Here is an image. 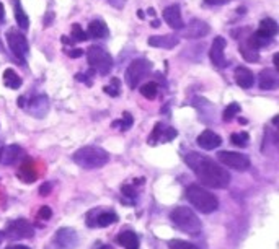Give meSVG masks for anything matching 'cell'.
Wrapping results in <instances>:
<instances>
[{
	"instance_id": "obj_45",
	"label": "cell",
	"mask_w": 279,
	"mask_h": 249,
	"mask_svg": "<svg viewBox=\"0 0 279 249\" xmlns=\"http://www.w3.org/2000/svg\"><path fill=\"white\" fill-rule=\"evenodd\" d=\"M7 249H29L28 246H23V245H13V246H8Z\"/></svg>"
},
{
	"instance_id": "obj_16",
	"label": "cell",
	"mask_w": 279,
	"mask_h": 249,
	"mask_svg": "<svg viewBox=\"0 0 279 249\" xmlns=\"http://www.w3.org/2000/svg\"><path fill=\"white\" fill-rule=\"evenodd\" d=\"M163 20L167 21V25L171 29H175V31H180L183 25H185L181 18V10L178 5H170V7L163 10Z\"/></svg>"
},
{
	"instance_id": "obj_31",
	"label": "cell",
	"mask_w": 279,
	"mask_h": 249,
	"mask_svg": "<svg viewBox=\"0 0 279 249\" xmlns=\"http://www.w3.org/2000/svg\"><path fill=\"white\" fill-rule=\"evenodd\" d=\"M120 88H121L120 79H113L110 85H106V86L103 88V91H105L106 94H110V96L116 98V96H120Z\"/></svg>"
},
{
	"instance_id": "obj_12",
	"label": "cell",
	"mask_w": 279,
	"mask_h": 249,
	"mask_svg": "<svg viewBox=\"0 0 279 249\" xmlns=\"http://www.w3.org/2000/svg\"><path fill=\"white\" fill-rule=\"evenodd\" d=\"M34 231L33 227L26 220H13L8 223L7 230H5V236H8L11 240H21V238H33Z\"/></svg>"
},
{
	"instance_id": "obj_53",
	"label": "cell",
	"mask_w": 279,
	"mask_h": 249,
	"mask_svg": "<svg viewBox=\"0 0 279 249\" xmlns=\"http://www.w3.org/2000/svg\"><path fill=\"white\" fill-rule=\"evenodd\" d=\"M2 238H3V233H0V241H2Z\"/></svg>"
},
{
	"instance_id": "obj_26",
	"label": "cell",
	"mask_w": 279,
	"mask_h": 249,
	"mask_svg": "<svg viewBox=\"0 0 279 249\" xmlns=\"http://www.w3.org/2000/svg\"><path fill=\"white\" fill-rule=\"evenodd\" d=\"M278 23L273 20V18H263L260 21V28H258V31L260 33H263L266 34V36H270V38H275L276 34H278Z\"/></svg>"
},
{
	"instance_id": "obj_52",
	"label": "cell",
	"mask_w": 279,
	"mask_h": 249,
	"mask_svg": "<svg viewBox=\"0 0 279 249\" xmlns=\"http://www.w3.org/2000/svg\"><path fill=\"white\" fill-rule=\"evenodd\" d=\"M239 122L240 124H247V119H243V117H242V119H239Z\"/></svg>"
},
{
	"instance_id": "obj_5",
	"label": "cell",
	"mask_w": 279,
	"mask_h": 249,
	"mask_svg": "<svg viewBox=\"0 0 279 249\" xmlns=\"http://www.w3.org/2000/svg\"><path fill=\"white\" fill-rule=\"evenodd\" d=\"M87 61L90 64V67L100 75H108L113 69L111 56L98 46H92L90 49L87 51Z\"/></svg>"
},
{
	"instance_id": "obj_28",
	"label": "cell",
	"mask_w": 279,
	"mask_h": 249,
	"mask_svg": "<svg viewBox=\"0 0 279 249\" xmlns=\"http://www.w3.org/2000/svg\"><path fill=\"white\" fill-rule=\"evenodd\" d=\"M20 177V179H23L25 182H33V181H36V173H34V171L31 169V162H28L25 163L20 168V171H18V174H16Z\"/></svg>"
},
{
	"instance_id": "obj_50",
	"label": "cell",
	"mask_w": 279,
	"mask_h": 249,
	"mask_svg": "<svg viewBox=\"0 0 279 249\" xmlns=\"http://www.w3.org/2000/svg\"><path fill=\"white\" fill-rule=\"evenodd\" d=\"M138 15H139V18H144V11H142V10L138 11Z\"/></svg>"
},
{
	"instance_id": "obj_38",
	"label": "cell",
	"mask_w": 279,
	"mask_h": 249,
	"mask_svg": "<svg viewBox=\"0 0 279 249\" xmlns=\"http://www.w3.org/2000/svg\"><path fill=\"white\" fill-rule=\"evenodd\" d=\"M52 217V210H51V207H41V209L38 210V218H41V220H49V218Z\"/></svg>"
},
{
	"instance_id": "obj_9",
	"label": "cell",
	"mask_w": 279,
	"mask_h": 249,
	"mask_svg": "<svg viewBox=\"0 0 279 249\" xmlns=\"http://www.w3.org/2000/svg\"><path fill=\"white\" fill-rule=\"evenodd\" d=\"M181 31V36L186 38V39H201V38H206L207 34L211 31V26L207 25L206 21L203 20H191L188 23V25H183V28L180 29Z\"/></svg>"
},
{
	"instance_id": "obj_41",
	"label": "cell",
	"mask_w": 279,
	"mask_h": 249,
	"mask_svg": "<svg viewBox=\"0 0 279 249\" xmlns=\"http://www.w3.org/2000/svg\"><path fill=\"white\" fill-rule=\"evenodd\" d=\"M82 56H84V51L82 49H72L69 52V57H72V59H79Z\"/></svg>"
},
{
	"instance_id": "obj_46",
	"label": "cell",
	"mask_w": 279,
	"mask_h": 249,
	"mask_svg": "<svg viewBox=\"0 0 279 249\" xmlns=\"http://www.w3.org/2000/svg\"><path fill=\"white\" fill-rule=\"evenodd\" d=\"M3 16H5V10H3V5L0 2V23L3 21Z\"/></svg>"
},
{
	"instance_id": "obj_17",
	"label": "cell",
	"mask_w": 279,
	"mask_h": 249,
	"mask_svg": "<svg viewBox=\"0 0 279 249\" xmlns=\"http://www.w3.org/2000/svg\"><path fill=\"white\" fill-rule=\"evenodd\" d=\"M196 144H198L201 148H204V150H214L219 145L222 144V139L219 137V135L214 132V130H203L198 139H196Z\"/></svg>"
},
{
	"instance_id": "obj_21",
	"label": "cell",
	"mask_w": 279,
	"mask_h": 249,
	"mask_svg": "<svg viewBox=\"0 0 279 249\" xmlns=\"http://www.w3.org/2000/svg\"><path fill=\"white\" fill-rule=\"evenodd\" d=\"M235 82L240 88H252L255 83V75L248 67L240 65L235 69Z\"/></svg>"
},
{
	"instance_id": "obj_7",
	"label": "cell",
	"mask_w": 279,
	"mask_h": 249,
	"mask_svg": "<svg viewBox=\"0 0 279 249\" xmlns=\"http://www.w3.org/2000/svg\"><path fill=\"white\" fill-rule=\"evenodd\" d=\"M217 160L227 168H232L235 171H247L250 168V158L239 152H219Z\"/></svg>"
},
{
	"instance_id": "obj_49",
	"label": "cell",
	"mask_w": 279,
	"mask_h": 249,
	"mask_svg": "<svg viewBox=\"0 0 279 249\" xmlns=\"http://www.w3.org/2000/svg\"><path fill=\"white\" fill-rule=\"evenodd\" d=\"M158 25H160V21H158V20H153V21H152V26H153V28H157Z\"/></svg>"
},
{
	"instance_id": "obj_43",
	"label": "cell",
	"mask_w": 279,
	"mask_h": 249,
	"mask_svg": "<svg viewBox=\"0 0 279 249\" xmlns=\"http://www.w3.org/2000/svg\"><path fill=\"white\" fill-rule=\"evenodd\" d=\"M204 2L207 5H224V3L230 2V0H204Z\"/></svg>"
},
{
	"instance_id": "obj_37",
	"label": "cell",
	"mask_w": 279,
	"mask_h": 249,
	"mask_svg": "<svg viewBox=\"0 0 279 249\" xmlns=\"http://www.w3.org/2000/svg\"><path fill=\"white\" fill-rule=\"evenodd\" d=\"M93 74H95V70L92 69L90 72H87V74H77L75 79L79 80V82H84L85 85L90 86V85H92V75H93Z\"/></svg>"
},
{
	"instance_id": "obj_8",
	"label": "cell",
	"mask_w": 279,
	"mask_h": 249,
	"mask_svg": "<svg viewBox=\"0 0 279 249\" xmlns=\"http://www.w3.org/2000/svg\"><path fill=\"white\" fill-rule=\"evenodd\" d=\"M118 215L115 210H92L87 215V225L90 228H105L116 223Z\"/></svg>"
},
{
	"instance_id": "obj_39",
	"label": "cell",
	"mask_w": 279,
	"mask_h": 249,
	"mask_svg": "<svg viewBox=\"0 0 279 249\" xmlns=\"http://www.w3.org/2000/svg\"><path fill=\"white\" fill-rule=\"evenodd\" d=\"M51 191H52V182H44V184H41V187H39L41 195H49Z\"/></svg>"
},
{
	"instance_id": "obj_40",
	"label": "cell",
	"mask_w": 279,
	"mask_h": 249,
	"mask_svg": "<svg viewBox=\"0 0 279 249\" xmlns=\"http://www.w3.org/2000/svg\"><path fill=\"white\" fill-rule=\"evenodd\" d=\"M121 191H123V194H126L128 197H136V194H138L136 187H133V186H123Z\"/></svg>"
},
{
	"instance_id": "obj_30",
	"label": "cell",
	"mask_w": 279,
	"mask_h": 249,
	"mask_svg": "<svg viewBox=\"0 0 279 249\" xmlns=\"http://www.w3.org/2000/svg\"><path fill=\"white\" fill-rule=\"evenodd\" d=\"M15 20H16V23H18V26L21 29H26L29 26V20H28L25 11L21 10L20 3H15Z\"/></svg>"
},
{
	"instance_id": "obj_4",
	"label": "cell",
	"mask_w": 279,
	"mask_h": 249,
	"mask_svg": "<svg viewBox=\"0 0 279 249\" xmlns=\"http://www.w3.org/2000/svg\"><path fill=\"white\" fill-rule=\"evenodd\" d=\"M170 220L183 233L193 235V233H198L203 228V223H201L199 217L191 209H188V207H176V209H173L170 212Z\"/></svg>"
},
{
	"instance_id": "obj_2",
	"label": "cell",
	"mask_w": 279,
	"mask_h": 249,
	"mask_svg": "<svg viewBox=\"0 0 279 249\" xmlns=\"http://www.w3.org/2000/svg\"><path fill=\"white\" fill-rule=\"evenodd\" d=\"M72 160L85 169H97L110 162V153L102 147L88 145L84 148H79V150L74 153Z\"/></svg>"
},
{
	"instance_id": "obj_15",
	"label": "cell",
	"mask_w": 279,
	"mask_h": 249,
	"mask_svg": "<svg viewBox=\"0 0 279 249\" xmlns=\"http://www.w3.org/2000/svg\"><path fill=\"white\" fill-rule=\"evenodd\" d=\"M225 46H227V43H225V39L222 36H217L214 39V43H212L211 46V51H209V57L212 64L216 65V67L219 69H224L225 65H227V61H225Z\"/></svg>"
},
{
	"instance_id": "obj_25",
	"label": "cell",
	"mask_w": 279,
	"mask_h": 249,
	"mask_svg": "<svg viewBox=\"0 0 279 249\" xmlns=\"http://www.w3.org/2000/svg\"><path fill=\"white\" fill-rule=\"evenodd\" d=\"M3 83H5V86L11 88V90H18L21 86V79L13 69H7L3 72Z\"/></svg>"
},
{
	"instance_id": "obj_6",
	"label": "cell",
	"mask_w": 279,
	"mask_h": 249,
	"mask_svg": "<svg viewBox=\"0 0 279 249\" xmlns=\"http://www.w3.org/2000/svg\"><path fill=\"white\" fill-rule=\"evenodd\" d=\"M152 70V64L147 61L144 57H139L136 59V61L131 62V65L126 70V83L129 88H134L139 85V83L145 79L147 75L150 74Z\"/></svg>"
},
{
	"instance_id": "obj_44",
	"label": "cell",
	"mask_w": 279,
	"mask_h": 249,
	"mask_svg": "<svg viewBox=\"0 0 279 249\" xmlns=\"http://www.w3.org/2000/svg\"><path fill=\"white\" fill-rule=\"evenodd\" d=\"M273 61H275V69L278 70V69H279V54L273 56Z\"/></svg>"
},
{
	"instance_id": "obj_33",
	"label": "cell",
	"mask_w": 279,
	"mask_h": 249,
	"mask_svg": "<svg viewBox=\"0 0 279 249\" xmlns=\"http://www.w3.org/2000/svg\"><path fill=\"white\" fill-rule=\"evenodd\" d=\"M168 249H199V248L183 240H171L168 241Z\"/></svg>"
},
{
	"instance_id": "obj_11",
	"label": "cell",
	"mask_w": 279,
	"mask_h": 249,
	"mask_svg": "<svg viewBox=\"0 0 279 249\" xmlns=\"http://www.w3.org/2000/svg\"><path fill=\"white\" fill-rule=\"evenodd\" d=\"M7 43H8V47L11 49V52L16 56V59H23L29 51V44L26 38L23 36L21 33L15 31V29H11V31L7 33Z\"/></svg>"
},
{
	"instance_id": "obj_14",
	"label": "cell",
	"mask_w": 279,
	"mask_h": 249,
	"mask_svg": "<svg viewBox=\"0 0 279 249\" xmlns=\"http://www.w3.org/2000/svg\"><path fill=\"white\" fill-rule=\"evenodd\" d=\"M25 109L34 117H44L49 111V99L46 94H36L25 104Z\"/></svg>"
},
{
	"instance_id": "obj_29",
	"label": "cell",
	"mask_w": 279,
	"mask_h": 249,
	"mask_svg": "<svg viewBox=\"0 0 279 249\" xmlns=\"http://www.w3.org/2000/svg\"><path fill=\"white\" fill-rule=\"evenodd\" d=\"M140 93L142 96H145L147 99H153L157 96L158 93V88H157V83L155 82H147L144 85L140 86Z\"/></svg>"
},
{
	"instance_id": "obj_32",
	"label": "cell",
	"mask_w": 279,
	"mask_h": 249,
	"mask_svg": "<svg viewBox=\"0 0 279 249\" xmlns=\"http://www.w3.org/2000/svg\"><path fill=\"white\" fill-rule=\"evenodd\" d=\"M240 112V106L237 103H230L227 108L224 109V114H222V119L227 122V121H232L234 117Z\"/></svg>"
},
{
	"instance_id": "obj_48",
	"label": "cell",
	"mask_w": 279,
	"mask_h": 249,
	"mask_svg": "<svg viewBox=\"0 0 279 249\" xmlns=\"http://www.w3.org/2000/svg\"><path fill=\"white\" fill-rule=\"evenodd\" d=\"M62 43L69 46V44H72V41H70V39H69L67 36H62Z\"/></svg>"
},
{
	"instance_id": "obj_13",
	"label": "cell",
	"mask_w": 279,
	"mask_h": 249,
	"mask_svg": "<svg viewBox=\"0 0 279 249\" xmlns=\"http://www.w3.org/2000/svg\"><path fill=\"white\" fill-rule=\"evenodd\" d=\"M176 139V130L170 126H165V124L158 122L155 127H153L150 137H149V144L150 145H157V144H165V142H170Z\"/></svg>"
},
{
	"instance_id": "obj_24",
	"label": "cell",
	"mask_w": 279,
	"mask_h": 249,
	"mask_svg": "<svg viewBox=\"0 0 279 249\" xmlns=\"http://www.w3.org/2000/svg\"><path fill=\"white\" fill-rule=\"evenodd\" d=\"M248 44H250L253 49L258 51V49H261V47L271 46L273 44V38H270V36H266V34L257 31V33H253V36L250 38V41H248Z\"/></svg>"
},
{
	"instance_id": "obj_27",
	"label": "cell",
	"mask_w": 279,
	"mask_h": 249,
	"mask_svg": "<svg viewBox=\"0 0 279 249\" xmlns=\"http://www.w3.org/2000/svg\"><path fill=\"white\" fill-rule=\"evenodd\" d=\"M239 49H240V54L243 56V59L248 62H258L260 61V56H258V51L257 49H253V47L248 44V43H243L239 46Z\"/></svg>"
},
{
	"instance_id": "obj_3",
	"label": "cell",
	"mask_w": 279,
	"mask_h": 249,
	"mask_svg": "<svg viewBox=\"0 0 279 249\" xmlns=\"http://www.w3.org/2000/svg\"><path fill=\"white\" fill-rule=\"evenodd\" d=\"M186 199L201 213H212L219 209V199L199 184H189L186 187Z\"/></svg>"
},
{
	"instance_id": "obj_51",
	"label": "cell",
	"mask_w": 279,
	"mask_h": 249,
	"mask_svg": "<svg viewBox=\"0 0 279 249\" xmlns=\"http://www.w3.org/2000/svg\"><path fill=\"white\" fill-rule=\"evenodd\" d=\"M100 249H113V246H110V245H105V246H102Z\"/></svg>"
},
{
	"instance_id": "obj_34",
	"label": "cell",
	"mask_w": 279,
	"mask_h": 249,
	"mask_svg": "<svg viewBox=\"0 0 279 249\" xmlns=\"http://www.w3.org/2000/svg\"><path fill=\"white\" fill-rule=\"evenodd\" d=\"M232 144L237 145V147H245L248 144V134L247 132H240V134H232Z\"/></svg>"
},
{
	"instance_id": "obj_23",
	"label": "cell",
	"mask_w": 279,
	"mask_h": 249,
	"mask_svg": "<svg viewBox=\"0 0 279 249\" xmlns=\"http://www.w3.org/2000/svg\"><path fill=\"white\" fill-rule=\"evenodd\" d=\"M116 241L126 249H138L139 248V236L134 231H123L116 236Z\"/></svg>"
},
{
	"instance_id": "obj_47",
	"label": "cell",
	"mask_w": 279,
	"mask_h": 249,
	"mask_svg": "<svg viewBox=\"0 0 279 249\" xmlns=\"http://www.w3.org/2000/svg\"><path fill=\"white\" fill-rule=\"evenodd\" d=\"M52 16H54V13H49V15H47V20H46V25H51V23H52Z\"/></svg>"
},
{
	"instance_id": "obj_35",
	"label": "cell",
	"mask_w": 279,
	"mask_h": 249,
	"mask_svg": "<svg viewBox=\"0 0 279 249\" xmlns=\"http://www.w3.org/2000/svg\"><path fill=\"white\" fill-rule=\"evenodd\" d=\"M123 117H124L123 121H115V122H113V126H115V127L120 126L121 130H128L131 126H133V116H131L129 112H124Z\"/></svg>"
},
{
	"instance_id": "obj_1",
	"label": "cell",
	"mask_w": 279,
	"mask_h": 249,
	"mask_svg": "<svg viewBox=\"0 0 279 249\" xmlns=\"http://www.w3.org/2000/svg\"><path fill=\"white\" fill-rule=\"evenodd\" d=\"M185 163L191 168V171L203 186L225 189L230 184V174L227 173V169L222 168L221 165L216 163L209 157L191 152L185 157Z\"/></svg>"
},
{
	"instance_id": "obj_19",
	"label": "cell",
	"mask_w": 279,
	"mask_h": 249,
	"mask_svg": "<svg viewBox=\"0 0 279 249\" xmlns=\"http://www.w3.org/2000/svg\"><path fill=\"white\" fill-rule=\"evenodd\" d=\"M258 83L261 90H276L279 86V77H278V70H271V69H265L260 72L258 77Z\"/></svg>"
},
{
	"instance_id": "obj_18",
	"label": "cell",
	"mask_w": 279,
	"mask_h": 249,
	"mask_svg": "<svg viewBox=\"0 0 279 249\" xmlns=\"http://www.w3.org/2000/svg\"><path fill=\"white\" fill-rule=\"evenodd\" d=\"M147 44L152 47H162V49H173L180 44V38L175 34H155L147 39Z\"/></svg>"
},
{
	"instance_id": "obj_36",
	"label": "cell",
	"mask_w": 279,
	"mask_h": 249,
	"mask_svg": "<svg viewBox=\"0 0 279 249\" xmlns=\"http://www.w3.org/2000/svg\"><path fill=\"white\" fill-rule=\"evenodd\" d=\"M72 38H74L75 41H85V39L88 38V34L84 31V29H82L80 25H77V23H74V25H72Z\"/></svg>"
},
{
	"instance_id": "obj_10",
	"label": "cell",
	"mask_w": 279,
	"mask_h": 249,
	"mask_svg": "<svg viewBox=\"0 0 279 249\" xmlns=\"http://www.w3.org/2000/svg\"><path fill=\"white\" fill-rule=\"evenodd\" d=\"M79 246V235L72 228H61L54 235L56 249H75Z\"/></svg>"
},
{
	"instance_id": "obj_20",
	"label": "cell",
	"mask_w": 279,
	"mask_h": 249,
	"mask_svg": "<svg viewBox=\"0 0 279 249\" xmlns=\"http://www.w3.org/2000/svg\"><path fill=\"white\" fill-rule=\"evenodd\" d=\"M21 147L20 145H7V147H3L2 150H0V165H3V166H10V165H13L16 160H18L21 157Z\"/></svg>"
},
{
	"instance_id": "obj_42",
	"label": "cell",
	"mask_w": 279,
	"mask_h": 249,
	"mask_svg": "<svg viewBox=\"0 0 279 249\" xmlns=\"http://www.w3.org/2000/svg\"><path fill=\"white\" fill-rule=\"evenodd\" d=\"M108 2H110V5H113L115 8H123V7H124V2H126V0H108Z\"/></svg>"
},
{
	"instance_id": "obj_22",
	"label": "cell",
	"mask_w": 279,
	"mask_h": 249,
	"mask_svg": "<svg viewBox=\"0 0 279 249\" xmlns=\"http://www.w3.org/2000/svg\"><path fill=\"white\" fill-rule=\"evenodd\" d=\"M108 26H106V23L100 18H95L90 21V25H88V36L95 38V39H103L108 36Z\"/></svg>"
}]
</instances>
